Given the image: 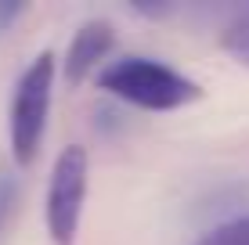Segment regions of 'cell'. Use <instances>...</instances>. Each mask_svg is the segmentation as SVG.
I'll return each instance as SVG.
<instances>
[{"label":"cell","mask_w":249,"mask_h":245,"mask_svg":"<svg viewBox=\"0 0 249 245\" xmlns=\"http://www.w3.org/2000/svg\"><path fill=\"white\" fill-rule=\"evenodd\" d=\"M18 15H25V4H0V33L18 18Z\"/></svg>","instance_id":"cell-8"},{"label":"cell","mask_w":249,"mask_h":245,"mask_svg":"<svg viewBox=\"0 0 249 245\" xmlns=\"http://www.w3.org/2000/svg\"><path fill=\"white\" fill-rule=\"evenodd\" d=\"M112 47H116V33H112V25H108V22H101V18L83 22L80 29H76L69 50H65V62H62L65 65V80L72 83V87L80 80H87V76L108 58V50H112Z\"/></svg>","instance_id":"cell-4"},{"label":"cell","mask_w":249,"mask_h":245,"mask_svg":"<svg viewBox=\"0 0 249 245\" xmlns=\"http://www.w3.org/2000/svg\"><path fill=\"white\" fill-rule=\"evenodd\" d=\"M220 44H224V50L235 62H242L249 65V11L246 15H238L235 22L224 29V36H220Z\"/></svg>","instance_id":"cell-6"},{"label":"cell","mask_w":249,"mask_h":245,"mask_svg":"<svg viewBox=\"0 0 249 245\" xmlns=\"http://www.w3.org/2000/svg\"><path fill=\"white\" fill-rule=\"evenodd\" d=\"M195 245H249V213L246 216H231V220L210 227Z\"/></svg>","instance_id":"cell-5"},{"label":"cell","mask_w":249,"mask_h":245,"mask_svg":"<svg viewBox=\"0 0 249 245\" xmlns=\"http://www.w3.org/2000/svg\"><path fill=\"white\" fill-rule=\"evenodd\" d=\"M15 202H18V184H15L11 173L0 170V234H4V227L15 213Z\"/></svg>","instance_id":"cell-7"},{"label":"cell","mask_w":249,"mask_h":245,"mask_svg":"<svg viewBox=\"0 0 249 245\" xmlns=\"http://www.w3.org/2000/svg\"><path fill=\"white\" fill-rule=\"evenodd\" d=\"M87 184H90L87 148L80 145L62 148V155L54 159V170H51V180H47V198H44V220L54 245H72L76 234H80Z\"/></svg>","instance_id":"cell-3"},{"label":"cell","mask_w":249,"mask_h":245,"mask_svg":"<svg viewBox=\"0 0 249 245\" xmlns=\"http://www.w3.org/2000/svg\"><path fill=\"white\" fill-rule=\"evenodd\" d=\"M54 54L40 50L29 65L22 69L18 83L11 90L7 105V137H11V159L15 166H33L40 155L51 115V98H54Z\"/></svg>","instance_id":"cell-2"},{"label":"cell","mask_w":249,"mask_h":245,"mask_svg":"<svg viewBox=\"0 0 249 245\" xmlns=\"http://www.w3.org/2000/svg\"><path fill=\"white\" fill-rule=\"evenodd\" d=\"M101 90L144 112H177L202 98L199 83L177 72L174 65L144 54H126L101 72Z\"/></svg>","instance_id":"cell-1"}]
</instances>
